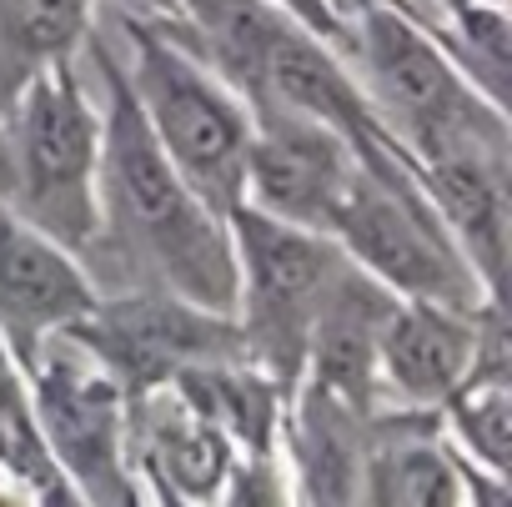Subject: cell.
<instances>
[{
	"mask_svg": "<svg viewBox=\"0 0 512 507\" xmlns=\"http://www.w3.org/2000/svg\"><path fill=\"white\" fill-rule=\"evenodd\" d=\"M101 81V241L141 272V287L171 292L206 312H236V246L221 211H211L156 146L111 41L86 36Z\"/></svg>",
	"mask_w": 512,
	"mask_h": 507,
	"instance_id": "cell-1",
	"label": "cell"
},
{
	"mask_svg": "<svg viewBox=\"0 0 512 507\" xmlns=\"http://www.w3.org/2000/svg\"><path fill=\"white\" fill-rule=\"evenodd\" d=\"M0 206L46 231L71 257L101 236V101L76 61L31 76L0 106Z\"/></svg>",
	"mask_w": 512,
	"mask_h": 507,
	"instance_id": "cell-2",
	"label": "cell"
},
{
	"mask_svg": "<svg viewBox=\"0 0 512 507\" xmlns=\"http://www.w3.org/2000/svg\"><path fill=\"white\" fill-rule=\"evenodd\" d=\"M337 51L347 56L377 126L392 146L417 161L462 141L507 136V106L487 101L442 51L417 11L377 6L342 26Z\"/></svg>",
	"mask_w": 512,
	"mask_h": 507,
	"instance_id": "cell-3",
	"label": "cell"
},
{
	"mask_svg": "<svg viewBox=\"0 0 512 507\" xmlns=\"http://www.w3.org/2000/svg\"><path fill=\"white\" fill-rule=\"evenodd\" d=\"M116 31L126 41L121 76L166 151V161L181 171V181L221 216L241 206V171L251 146V106L186 46H176L166 31H156L141 16L116 11Z\"/></svg>",
	"mask_w": 512,
	"mask_h": 507,
	"instance_id": "cell-4",
	"label": "cell"
},
{
	"mask_svg": "<svg viewBox=\"0 0 512 507\" xmlns=\"http://www.w3.org/2000/svg\"><path fill=\"white\" fill-rule=\"evenodd\" d=\"M327 236L347 251V262L357 272L382 282L392 297L442 302V307H462V312L502 302L477 282V272L467 267L457 241L447 236V226L437 221L432 201L422 196V186L412 181V171L392 141L362 151V166H357Z\"/></svg>",
	"mask_w": 512,
	"mask_h": 507,
	"instance_id": "cell-5",
	"label": "cell"
},
{
	"mask_svg": "<svg viewBox=\"0 0 512 507\" xmlns=\"http://www.w3.org/2000/svg\"><path fill=\"white\" fill-rule=\"evenodd\" d=\"M226 226L236 246V312L231 317L241 327L246 357L292 397L307 372L312 327L352 262L332 236L277 221L251 206H236Z\"/></svg>",
	"mask_w": 512,
	"mask_h": 507,
	"instance_id": "cell-6",
	"label": "cell"
},
{
	"mask_svg": "<svg viewBox=\"0 0 512 507\" xmlns=\"http://www.w3.org/2000/svg\"><path fill=\"white\" fill-rule=\"evenodd\" d=\"M26 392L41 447L76 497L86 507H141L126 452V392L76 337L56 332L26 357Z\"/></svg>",
	"mask_w": 512,
	"mask_h": 507,
	"instance_id": "cell-7",
	"label": "cell"
},
{
	"mask_svg": "<svg viewBox=\"0 0 512 507\" xmlns=\"http://www.w3.org/2000/svg\"><path fill=\"white\" fill-rule=\"evenodd\" d=\"M116 382L126 397L176 382L191 367L246 357L241 327L226 312L191 307L156 287H131L116 297H96V307L66 327Z\"/></svg>",
	"mask_w": 512,
	"mask_h": 507,
	"instance_id": "cell-8",
	"label": "cell"
},
{
	"mask_svg": "<svg viewBox=\"0 0 512 507\" xmlns=\"http://www.w3.org/2000/svg\"><path fill=\"white\" fill-rule=\"evenodd\" d=\"M357 166L362 151L342 131L287 106H251L241 206L327 236Z\"/></svg>",
	"mask_w": 512,
	"mask_h": 507,
	"instance_id": "cell-9",
	"label": "cell"
},
{
	"mask_svg": "<svg viewBox=\"0 0 512 507\" xmlns=\"http://www.w3.org/2000/svg\"><path fill=\"white\" fill-rule=\"evenodd\" d=\"M492 347H502V302L462 312L397 297L377 347V387L392 392L407 412H432L467 382V372Z\"/></svg>",
	"mask_w": 512,
	"mask_h": 507,
	"instance_id": "cell-10",
	"label": "cell"
},
{
	"mask_svg": "<svg viewBox=\"0 0 512 507\" xmlns=\"http://www.w3.org/2000/svg\"><path fill=\"white\" fill-rule=\"evenodd\" d=\"M407 171L432 201L437 221L457 241L467 267L477 272V282L492 297H502L507 221H512V141L507 136L462 141V146L407 161Z\"/></svg>",
	"mask_w": 512,
	"mask_h": 507,
	"instance_id": "cell-11",
	"label": "cell"
},
{
	"mask_svg": "<svg viewBox=\"0 0 512 507\" xmlns=\"http://www.w3.org/2000/svg\"><path fill=\"white\" fill-rule=\"evenodd\" d=\"M126 452L131 472L156 492V507H216L241 457L236 442L171 382L126 397Z\"/></svg>",
	"mask_w": 512,
	"mask_h": 507,
	"instance_id": "cell-12",
	"label": "cell"
},
{
	"mask_svg": "<svg viewBox=\"0 0 512 507\" xmlns=\"http://www.w3.org/2000/svg\"><path fill=\"white\" fill-rule=\"evenodd\" d=\"M96 297V282L66 246L0 206V337L21 367L46 337L76 327Z\"/></svg>",
	"mask_w": 512,
	"mask_h": 507,
	"instance_id": "cell-13",
	"label": "cell"
},
{
	"mask_svg": "<svg viewBox=\"0 0 512 507\" xmlns=\"http://www.w3.org/2000/svg\"><path fill=\"white\" fill-rule=\"evenodd\" d=\"M282 442L292 447L302 507H367L372 417L302 382L287 402Z\"/></svg>",
	"mask_w": 512,
	"mask_h": 507,
	"instance_id": "cell-14",
	"label": "cell"
},
{
	"mask_svg": "<svg viewBox=\"0 0 512 507\" xmlns=\"http://www.w3.org/2000/svg\"><path fill=\"white\" fill-rule=\"evenodd\" d=\"M392 307H397V297L382 282L347 267V277L332 287V297L312 327L302 382L332 392L337 402L357 407L362 417H377V392H382L377 387V347H382V327H387Z\"/></svg>",
	"mask_w": 512,
	"mask_h": 507,
	"instance_id": "cell-15",
	"label": "cell"
},
{
	"mask_svg": "<svg viewBox=\"0 0 512 507\" xmlns=\"http://www.w3.org/2000/svg\"><path fill=\"white\" fill-rule=\"evenodd\" d=\"M96 21V0H0V106L31 76L76 61Z\"/></svg>",
	"mask_w": 512,
	"mask_h": 507,
	"instance_id": "cell-16",
	"label": "cell"
},
{
	"mask_svg": "<svg viewBox=\"0 0 512 507\" xmlns=\"http://www.w3.org/2000/svg\"><path fill=\"white\" fill-rule=\"evenodd\" d=\"M367 507H462V457L427 432L372 437Z\"/></svg>",
	"mask_w": 512,
	"mask_h": 507,
	"instance_id": "cell-17",
	"label": "cell"
},
{
	"mask_svg": "<svg viewBox=\"0 0 512 507\" xmlns=\"http://www.w3.org/2000/svg\"><path fill=\"white\" fill-rule=\"evenodd\" d=\"M447 427H452V452L467 457L482 472L507 477V452H512V387H507V347L482 352V362L467 372V382L442 402Z\"/></svg>",
	"mask_w": 512,
	"mask_h": 507,
	"instance_id": "cell-18",
	"label": "cell"
},
{
	"mask_svg": "<svg viewBox=\"0 0 512 507\" xmlns=\"http://www.w3.org/2000/svg\"><path fill=\"white\" fill-rule=\"evenodd\" d=\"M216 507H292V482L277 462V452L262 457H236Z\"/></svg>",
	"mask_w": 512,
	"mask_h": 507,
	"instance_id": "cell-19",
	"label": "cell"
},
{
	"mask_svg": "<svg viewBox=\"0 0 512 507\" xmlns=\"http://www.w3.org/2000/svg\"><path fill=\"white\" fill-rule=\"evenodd\" d=\"M462 507H512V492H507V477L497 472H482L462 457Z\"/></svg>",
	"mask_w": 512,
	"mask_h": 507,
	"instance_id": "cell-20",
	"label": "cell"
},
{
	"mask_svg": "<svg viewBox=\"0 0 512 507\" xmlns=\"http://www.w3.org/2000/svg\"><path fill=\"white\" fill-rule=\"evenodd\" d=\"M277 11H287L297 26H307L312 36H322V41H342V21H337V11L327 6V0H272Z\"/></svg>",
	"mask_w": 512,
	"mask_h": 507,
	"instance_id": "cell-21",
	"label": "cell"
},
{
	"mask_svg": "<svg viewBox=\"0 0 512 507\" xmlns=\"http://www.w3.org/2000/svg\"><path fill=\"white\" fill-rule=\"evenodd\" d=\"M442 16H457V11H472V6H492V0H437Z\"/></svg>",
	"mask_w": 512,
	"mask_h": 507,
	"instance_id": "cell-22",
	"label": "cell"
}]
</instances>
